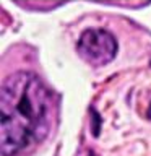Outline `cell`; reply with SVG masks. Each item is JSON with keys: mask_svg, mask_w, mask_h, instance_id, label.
Segmentation results:
<instances>
[{"mask_svg": "<svg viewBox=\"0 0 151 156\" xmlns=\"http://www.w3.org/2000/svg\"><path fill=\"white\" fill-rule=\"evenodd\" d=\"M52 93L31 72L7 76L0 91V146L2 156H15L29 145L41 143L54 120Z\"/></svg>", "mask_w": 151, "mask_h": 156, "instance_id": "obj_1", "label": "cell"}, {"mask_svg": "<svg viewBox=\"0 0 151 156\" xmlns=\"http://www.w3.org/2000/svg\"><path fill=\"white\" fill-rule=\"evenodd\" d=\"M76 51L86 63L93 67H102L115 58L119 44L114 34L107 29L93 28L81 33L76 42Z\"/></svg>", "mask_w": 151, "mask_h": 156, "instance_id": "obj_2", "label": "cell"}, {"mask_svg": "<svg viewBox=\"0 0 151 156\" xmlns=\"http://www.w3.org/2000/svg\"><path fill=\"white\" fill-rule=\"evenodd\" d=\"M146 115H148V119H151V104H149V109H148V112H146Z\"/></svg>", "mask_w": 151, "mask_h": 156, "instance_id": "obj_3", "label": "cell"}, {"mask_svg": "<svg viewBox=\"0 0 151 156\" xmlns=\"http://www.w3.org/2000/svg\"><path fill=\"white\" fill-rule=\"evenodd\" d=\"M90 156H97V154L94 153V151H91V153H90Z\"/></svg>", "mask_w": 151, "mask_h": 156, "instance_id": "obj_4", "label": "cell"}]
</instances>
